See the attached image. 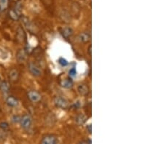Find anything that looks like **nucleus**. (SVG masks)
I'll return each mask as SVG.
<instances>
[{
  "label": "nucleus",
  "mask_w": 164,
  "mask_h": 144,
  "mask_svg": "<svg viewBox=\"0 0 164 144\" xmlns=\"http://www.w3.org/2000/svg\"><path fill=\"white\" fill-rule=\"evenodd\" d=\"M29 70L33 76L34 77H39L42 74V71L36 64L30 63L29 65Z\"/></svg>",
  "instance_id": "obj_3"
},
{
  "label": "nucleus",
  "mask_w": 164,
  "mask_h": 144,
  "mask_svg": "<svg viewBox=\"0 0 164 144\" xmlns=\"http://www.w3.org/2000/svg\"><path fill=\"white\" fill-rule=\"evenodd\" d=\"M20 123H21V126L24 130H28L31 126L32 124V119L29 115H24L20 120Z\"/></svg>",
  "instance_id": "obj_1"
},
{
  "label": "nucleus",
  "mask_w": 164,
  "mask_h": 144,
  "mask_svg": "<svg viewBox=\"0 0 164 144\" xmlns=\"http://www.w3.org/2000/svg\"><path fill=\"white\" fill-rule=\"evenodd\" d=\"M59 64L61 66H63V67H65V66L68 65V61L65 58H61L59 60Z\"/></svg>",
  "instance_id": "obj_17"
},
{
  "label": "nucleus",
  "mask_w": 164,
  "mask_h": 144,
  "mask_svg": "<svg viewBox=\"0 0 164 144\" xmlns=\"http://www.w3.org/2000/svg\"><path fill=\"white\" fill-rule=\"evenodd\" d=\"M86 128L88 129V132H89V133H91V125H88L87 127H86Z\"/></svg>",
  "instance_id": "obj_21"
},
{
  "label": "nucleus",
  "mask_w": 164,
  "mask_h": 144,
  "mask_svg": "<svg viewBox=\"0 0 164 144\" xmlns=\"http://www.w3.org/2000/svg\"><path fill=\"white\" fill-rule=\"evenodd\" d=\"M28 97H29V100L33 103H37L41 100L40 94L38 93L37 92L34 90L29 91V92H28Z\"/></svg>",
  "instance_id": "obj_5"
},
{
  "label": "nucleus",
  "mask_w": 164,
  "mask_h": 144,
  "mask_svg": "<svg viewBox=\"0 0 164 144\" xmlns=\"http://www.w3.org/2000/svg\"><path fill=\"white\" fill-rule=\"evenodd\" d=\"M0 82H1V78H0Z\"/></svg>",
  "instance_id": "obj_22"
},
{
  "label": "nucleus",
  "mask_w": 164,
  "mask_h": 144,
  "mask_svg": "<svg viewBox=\"0 0 164 144\" xmlns=\"http://www.w3.org/2000/svg\"><path fill=\"white\" fill-rule=\"evenodd\" d=\"M61 85H62V87H64V88L70 89L72 88L73 86V82L71 79H66L63 81L62 83H61Z\"/></svg>",
  "instance_id": "obj_11"
},
{
  "label": "nucleus",
  "mask_w": 164,
  "mask_h": 144,
  "mask_svg": "<svg viewBox=\"0 0 164 144\" xmlns=\"http://www.w3.org/2000/svg\"><path fill=\"white\" fill-rule=\"evenodd\" d=\"M6 103L7 104V106H9L10 107H16L17 106L18 104V101L16 98H15L13 96L10 97H8L6 99Z\"/></svg>",
  "instance_id": "obj_6"
},
{
  "label": "nucleus",
  "mask_w": 164,
  "mask_h": 144,
  "mask_svg": "<svg viewBox=\"0 0 164 144\" xmlns=\"http://www.w3.org/2000/svg\"><path fill=\"white\" fill-rule=\"evenodd\" d=\"M77 89H78L79 93L82 95H88L89 92V88L86 84H79Z\"/></svg>",
  "instance_id": "obj_7"
},
{
  "label": "nucleus",
  "mask_w": 164,
  "mask_h": 144,
  "mask_svg": "<svg viewBox=\"0 0 164 144\" xmlns=\"http://www.w3.org/2000/svg\"><path fill=\"white\" fill-rule=\"evenodd\" d=\"M17 39L21 42H23L26 39V34H25L24 31L21 27L18 28L17 31Z\"/></svg>",
  "instance_id": "obj_9"
},
{
  "label": "nucleus",
  "mask_w": 164,
  "mask_h": 144,
  "mask_svg": "<svg viewBox=\"0 0 164 144\" xmlns=\"http://www.w3.org/2000/svg\"><path fill=\"white\" fill-rule=\"evenodd\" d=\"M86 120H87V117L83 114H79L76 118V122L78 125H83L86 122Z\"/></svg>",
  "instance_id": "obj_14"
},
{
  "label": "nucleus",
  "mask_w": 164,
  "mask_h": 144,
  "mask_svg": "<svg viewBox=\"0 0 164 144\" xmlns=\"http://www.w3.org/2000/svg\"><path fill=\"white\" fill-rule=\"evenodd\" d=\"M8 0H0V10H4L8 7Z\"/></svg>",
  "instance_id": "obj_15"
},
{
  "label": "nucleus",
  "mask_w": 164,
  "mask_h": 144,
  "mask_svg": "<svg viewBox=\"0 0 164 144\" xmlns=\"http://www.w3.org/2000/svg\"><path fill=\"white\" fill-rule=\"evenodd\" d=\"M18 77H19V74L17 70L13 69L12 71H10L9 74V78L12 82H16L18 79Z\"/></svg>",
  "instance_id": "obj_8"
},
{
  "label": "nucleus",
  "mask_w": 164,
  "mask_h": 144,
  "mask_svg": "<svg viewBox=\"0 0 164 144\" xmlns=\"http://www.w3.org/2000/svg\"><path fill=\"white\" fill-rule=\"evenodd\" d=\"M13 122H20V120L21 119L19 118V117H17V116H15V117H13Z\"/></svg>",
  "instance_id": "obj_20"
},
{
  "label": "nucleus",
  "mask_w": 164,
  "mask_h": 144,
  "mask_svg": "<svg viewBox=\"0 0 164 144\" xmlns=\"http://www.w3.org/2000/svg\"><path fill=\"white\" fill-rule=\"evenodd\" d=\"M41 143L43 144H56L59 143V140L54 135H48L42 138Z\"/></svg>",
  "instance_id": "obj_4"
},
{
  "label": "nucleus",
  "mask_w": 164,
  "mask_h": 144,
  "mask_svg": "<svg viewBox=\"0 0 164 144\" xmlns=\"http://www.w3.org/2000/svg\"><path fill=\"white\" fill-rule=\"evenodd\" d=\"M69 75L71 77H76V75H77V71H76L75 68L73 67L69 71Z\"/></svg>",
  "instance_id": "obj_18"
},
{
  "label": "nucleus",
  "mask_w": 164,
  "mask_h": 144,
  "mask_svg": "<svg viewBox=\"0 0 164 144\" xmlns=\"http://www.w3.org/2000/svg\"><path fill=\"white\" fill-rule=\"evenodd\" d=\"M10 16L14 21H16V20L18 19V14L15 10H11L10 12Z\"/></svg>",
  "instance_id": "obj_16"
},
{
  "label": "nucleus",
  "mask_w": 164,
  "mask_h": 144,
  "mask_svg": "<svg viewBox=\"0 0 164 144\" xmlns=\"http://www.w3.org/2000/svg\"><path fill=\"white\" fill-rule=\"evenodd\" d=\"M61 34H62L63 36H64L65 38H68L73 34V30L71 28L66 27L62 29V31H61Z\"/></svg>",
  "instance_id": "obj_10"
},
{
  "label": "nucleus",
  "mask_w": 164,
  "mask_h": 144,
  "mask_svg": "<svg viewBox=\"0 0 164 144\" xmlns=\"http://www.w3.org/2000/svg\"><path fill=\"white\" fill-rule=\"evenodd\" d=\"M54 103L57 107L61 109H67L68 107V101L64 97L57 96L54 97Z\"/></svg>",
  "instance_id": "obj_2"
},
{
  "label": "nucleus",
  "mask_w": 164,
  "mask_h": 144,
  "mask_svg": "<svg viewBox=\"0 0 164 144\" xmlns=\"http://www.w3.org/2000/svg\"><path fill=\"white\" fill-rule=\"evenodd\" d=\"M0 127L4 130H6L9 127V125L7 122H1V123H0Z\"/></svg>",
  "instance_id": "obj_19"
},
{
  "label": "nucleus",
  "mask_w": 164,
  "mask_h": 144,
  "mask_svg": "<svg viewBox=\"0 0 164 144\" xmlns=\"http://www.w3.org/2000/svg\"><path fill=\"white\" fill-rule=\"evenodd\" d=\"M10 87H9V84L7 82H0V90H1V92H4V93H7V92H8V91H9Z\"/></svg>",
  "instance_id": "obj_12"
},
{
  "label": "nucleus",
  "mask_w": 164,
  "mask_h": 144,
  "mask_svg": "<svg viewBox=\"0 0 164 144\" xmlns=\"http://www.w3.org/2000/svg\"><path fill=\"white\" fill-rule=\"evenodd\" d=\"M79 38L81 42L84 43L88 42L91 40V36L88 34H87V33H82V34H80L79 36Z\"/></svg>",
  "instance_id": "obj_13"
}]
</instances>
